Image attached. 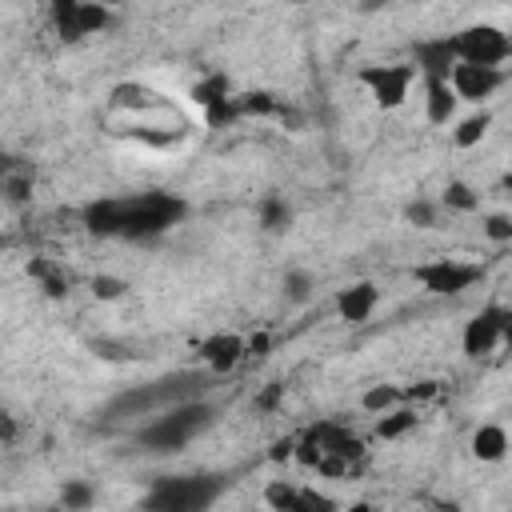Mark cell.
I'll use <instances>...</instances> for the list:
<instances>
[{
  "mask_svg": "<svg viewBox=\"0 0 512 512\" xmlns=\"http://www.w3.org/2000/svg\"><path fill=\"white\" fill-rule=\"evenodd\" d=\"M188 204L172 192H136V196H104L84 208V228L96 236H124V240H152L180 224Z\"/></svg>",
  "mask_w": 512,
  "mask_h": 512,
  "instance_id": "1",
  "label": "cell"
},
{
  "mask_svg": "<svg viewBox=\"0 0 512 512\" xmlns=\"http://www.w3.org/2000/svg\"><path fill=\"white\" fill-rule=\"evenodd\" d=\"M212 376L216 372H168V376H160L152 384H140V388L120 392L104 408V416H156V412H164V408H172L180 400L204 396L208 384H212Z\"/></svg>",
  "mask_w": 512,
  "mask_h": 512,
  "instance_id": "2",
  "label": "cell"
},
{
  "mask_svg": "<svg viewBox=\"0 0 512 512\" xmlns=\"http://www.w3.org/2000/svg\"><path fill=\"white\" fill-rule=\"evenodd\" d=\"M212 424V404L204 396L196 400H180L164 412H156L140 432H136V444L148 448V452H180L188 440H196L204 428Z\"/></svg>",
  "mask_w": 512,
  "mask_h": 512,
  "instance_id": "3",
  "label": "cell"
},
{
  "mask_svg": "<svg viewBox=\"0 0 512 512\" xmlns=\"http://www.w3.org/2000/svg\"><path fill=\"white\" fill-rule=\"evenodd\" d=\"M360 456H364V444L336 424H312L296 440V460L320 476H348Z\"/></svg>",
  "mask_w": 512,
  "mask_h": 512,
  "instance_id": "4",
  "label": "cell"
},
{
  "mask_svg": "<svg viewBox=\"0 0 512 512\" xmlns=\"http://www.w3.org/2000/svg\"><path fill=\"white\" fill-rule=\"evenodd\" d=\"M224 476H160L148 496L144 508H160V512H200L212 508L216 496L224 492Z\"/></svg>",
  "mask_w": 512,
  "mask_h": 512,
  "instance_id": "5",
  "label": "cell"
},
{
  "mask_svg": "<svg viewBox=\"0 0 512 512\" xmlns=\"http://www.w3.org/2000/svg\"><path fill=\"white\" fill-rule=\"evenodd\" d=\"M412 280H416L424 292H432V296H460L464 288H472V284L484 280V268H480V264H468V260L444 256V260L416 264V268H412Z\"/></svg>",
  "mask_w": 512,
  "mask_h": 512,
  "instance_id": "6",
  "label": "cell"
},
{
  "mask_svg": "<svg viewBox=\"0 0 512 512\" xmlns=\"http://www.w3.org/2000/svg\"><path fill=\"white\" fill-rule=\"evenodd\" d=\"M452 40H456V56L468 64H504L512 56V36L496 24H468Z\"/></svg>",
  "mask_w": 512,
  "mask_h": 512,
  "instance_id": "7",
  "label": "cell"
},
{
  "mask_svg": "<svg viewBox=\"0 0 512 512\" xmlns=\"http://www.w3.org/2000/svg\"><path fill=\"white\" fill-rule=\"evenodd\" d=\"M360 84L380 108H400L416 84V64H368L360 68Z\"/></svg>",
  "mask_w": 512,
  "mask_h": 512,
  "instance_id": "8",
  "label": "cell"
},
{
  "mask_svg": "<svg viewBox=\"0 0 512 512\" xmlns=\"http://www.w3.org/2000/svg\"><path fill=\"white\" fill-rule=\"evenodd\" d=\"M52 24L64 40H80L108 24V8L96 0H52Z\"/></svg>",
  "mask_w": 512,
  "mask_h": 512,
  "instance_id": "9",
  "label": "cell"
},
{
  "mask_svg": "<svg viewBox=\"0 0 512 512\" xmlns=\"http://www.w3.org/2000/svg\"><path fill=\"white\" fill-rule=\"evenodd\" d=\"M504 320H508V308H500V304L480 308V312L464 324V336H460L464 356H472V360L492 356V352L500 348V340H504Z\"/></svg>",
  "mask_w": 512,
  "mask_h": 512,
  "instance_id": "10",
  "label": "cell"
},
{
  "mask_svg": "<svg viewBox=\"0 0 512 512\" xmlns=\"http://www.w3.org/2000/svg\"><path fill=\"white\" fill-rule=\"evenodd\" d=\"M448 80H452V88H456L460 100L484 104V100L504 84V68H500V64H468V60H460Z\"/></svg>",
  "mask_w": 512,
  "mask_h": 512,
  "instance_id": "11",
  "label": "cell"
},
{
  "mask_svg": "<svg viewBox=\"0 0 512 512\" xmlns=\"http://www.w3.org/2000/svg\"><path fill=\"white\" fill-rule=\"evenodd\" d=\"M412 64H416V72L420 76H452V68L460 64V56H456V40L452 36H436V40H420L416 48H412Z\"/></svg>",
  "mask_w": 512,
  "mask_h": 512,
  "instance_id": "12",
  "label": "cell"
},
{
  "mask_svg": "<svg viewBox=\"0 0 512 512\" xmlns=\"http://www.w3.org/2000/svg\"><path fill=\"white\" fill-rule=\"evenodd\" d=\"M244 356H248V340H240V336H232V332H216V336H208V340L200 344V360H204L208 372H216V376L232 372Z\"/></svg>",
  "mask_w": 512,
  "mask_h": 512,
  "instance_id": "13",
  "label": "cell"
},
{
  "mask_svg": "<svg viewBox=\"0 0 512 512\" xmlns=\"http://www.w3.org/2000/svg\"><path fill=\"white\" fill-rule=\"evenodd\" d=\"M376 300H380L376 284H372V280H356V284H348V288L336 292V316L348 320V324H360V320L372 316Z\"/></svg>",
  "mask_w": 512,
  "mask_h": 512,
  "instance_id": "14",
  "label": "cell"
},
{
  "mask_svg": "<svg viewBox=\"0 0 512 512\" xmlns=\"http://www.w3.org/2000/svg\"><path fill=\"white\" fill-rule=\"evenodd\" d=\"M456 104H460V96H456L452 80H444V76H424V112H428L432 124H448V120L456 116Z\"/></svg>",
  "mask_w": 512,
  "mask_h": 512,
  "instance_id": "15",
  "label": "cell"
},
{
  "mask_svg": "<svg viewBox=\"0 0 512 512\" xmlns=\"http://www.w3.org/2000/svg\"><path fill=\"white\" fill-rule=\"evenodd\" d=\"M504 452H508V432L500 424H480L472 432V456L476 460L496 464V460H504Z\"/></svg>",
  "mask_w": 512,
  "mask_h": 512,
  "instance_id": "16",
  "label": "cell"
},
{
  "mask_svg": "<svg viewBox=\"0 0 512 512\" xmlns=\"http://www.w3.org/2000/svg\"><path fill=\"white\" fill-rule=\"evenodd\" d=\"M416 428V412L412 408H388V412H380V420H376V436L380 440H400L404 432H412Z\"/></svg>",
  "mask_w": 512,
  "mask_h": 512,
  "instance_id": "17",
  "label": "cell"
},
{
  "mask_svg": "<svg viewBox=\"0 0 512 512\" xmlns=\"http://www.w3.org/2000/svg\"><path fill=\"white\" fill-rule=\"evenodd\" d=\"M488 128H492V116L488 112H472L452 128V140H456V148H472V144H480L488 136Z\"/></svg>",
  "mask_w": 512,
  "mask_h": 512,
  "instance_id": "18",
  "label": "cell"
},
{
  "mask_svg": "<svg viewBox=\"0 0 512 512\" xmlns=\"http://www.w3.org/2000/svg\"><path fill=\"white\" fill-rule=\"evenodd\" d=\"M292 224V208H288V200H280V196H264L260 200V228L264 232H284Z\"/></svg>",
  "mask_w": 512,
  "mask_h": 512,
  "instance_id": "19",
  "label": "cell"
},
{
  "mask_svg": "<svg viewBox=\"0 0 512 512\" xmlns=\"http://www.w3.org/2000/svg\"><path fill=\"white\" fill-rule=\"evenodd\" d=\"M28 276H32V280H40V288H44L48 296H64V292H68V276H64L56 264L40 260V256L28 264Z\"/></svg>",
  "mask_w": 512,
  "mask_h": 512,
  "instance_id": "20",
  "label": "cell"
},
{
  "mask_svg": "<svg viewBox=\"0 0 512 512\" xmlns=\"http://www.w3.org/2000/svg\"><path fill=\"white\" fill-rule=\"evenodd\" d=\"M404 400V392L396 388V384H372L364 396H360V404H364V412H372V416H380V412H388V408H396Z\"/></svg>",
  "mask_w": 512,
  "mask_h": 512,
  "instance_id": "21",
  "label": "cell"
},
{
  "mask_svg": "<svg viewBox=\"0 0 512 512\" xmlns=\"http://www.w3.org/2000/svg\"><path fill=\"white\" fill-rule=\"evenodd\" d=\"M300 492H304V488H296V484H288V480H272V484L264 488V504H272L276 512H300Z\"/></svg>",
  "mask_w": 512,
  "mask_h": 512,
  "instance_id": "22",
  "label": "cell"
},
{
  "mask_svg": "<svg viewBox=\"0 0 512 512\" xmlns=\"http://www.w3.org/2000/svg\"><path fill=\"white\" fill-rule=\"evenodd\" d=\"M224 96H228V76H220V72L204 76V80L192 88V100H196L200 108H212V104H220Z\"/></svg>",
  "mask_w": 512,
  "mask_h": 512,
  "instance_id": "23",
  "label": "cell"
},
{
  "mask_svg": "<svg viewBox=\"0 0 512 512\" xmlns=\"http://www.w3.org/2000/svg\"><path fill=\"white\" fill-rule=\"evenodd\" d=\"M444 204H448V208H456V212H476V208H480V196H476L468 184L452 180V184L444 188Z\"/></svg>",
  "mask_w": 512,
  "mask_h": 512,
  "instance_id": "24",
  "label": "cell"
},
{
  "mask_svg": "<svg viewBox=\"0 0 512 512\" xmlns=\"http://www.w3.org/2000/svg\"><path fill=\"white\" fill-rule=\"evenodd\" d=\"M284 296H288L292 304H304V300L312 296V276H308L304 268H288V272H284Z\"/></svg>",
  "mask_w": 512,
  "mask_h": 512,
  "instance_id": "25",
  "label": "cell"
},
{
  "mask_svg": "<svg viewBox=\"0 0 512 512\" xmlns=\"http://www.w3.org/2000/svg\"><path fill=\"white\" fill-rule=\"evenodd\" d=\"M92 500H96L92 484H84V480H64V488H60V504H64V508H88Z\"/></svg>",
  "mask_w": 512,
  "mask_h": 512,
  "instance_id": "26",
  "label": "cell"
},
{
  "mask_svg": "<svg viewBox=\"0 0 512 512\" xmlns=\"http://www.w3.org/2000/svg\"><path fill=\"white\" fill-rule=\"evenodd\" d=\"M404 220L416 224V228H432V224H436V204H428V200H412V204L404 208Z\"/></svg>",
  "mask_w": 512,
  "mask_h": 512,
  "instance_id": "27",
  "label": "cell"
},
{
  "mask_svg": "<svg viewBox=\"0 0 512 512\" xmlns=\"http://www.w3.org/2000/svg\"><path fill=\"white\" fill-rule=\"evenodd\" d=\"M124 280L120 276H92V296L96 300H116V296H124Z\"/></svg>",
  "mask_w": 512,
  "mask_h": 512,
  "instance_id": "28",
  "label": "cell"
},
{
  "mask_svg": "<svg viewBox=\"0 0 512 512\" xmlns=\"http://www.w3.org/2000/svg\"><path fill=\"white\" fill-rule=\"evenodd\" d=\"M332 508H336L332 496H324V492H316V488H304V492H300V512H332Z\"/></svg>",
  "mask_w": 512,
  "mask_h": 512,
  "instance_id": "29",
  "label": "cell"
},
{
  "mask_svg": "<svg viewBox=\"0 0 512 512\" xmlns=\"http://www.w3.org/2000/svg\"><path fill=\"white\" fill-rule=\"evenodd\" d=\"M484 236L496 240V244H508L512 240V216H488L484 220Z\"/></svg>",
  "mask_w": 512,
  "mask_h": 512,
  "instance_id": "30",
  "label": "cell"
},
{
  "mask_svg": "<svg viewBox=\"0 0 512 512\" xmlns=\"http://www.w3.org/2000/svg\"><path fill=\"white\" fill-rule=\"evenodd\" d=\"M280 400H284V384H268V388H260V392H256V400H252V404H256V412H272Z\"/></svg>",
  "mask_w": 512,
  "mask_h": 512,
  "instance_id": "31",
  "label": "cell"
},
{
  "mask_svg": "<svg viewBox=\"0 0 512 512\" xmlns=\"http://www.w3.org/2000/svg\"><path fill=\"white\" fill-rule=\"evenodd\" d=\"M4 188H8V200H12V204H24V200H28V180L8 176V184H4Z\"/></svg>",
  "mask_w": 512,
  "mask_h": 512,
  "instance_id": "32",
  "label": "cell"
},
{
  "mask_svg": "<svg viewBox=\"0 0 512 512\" xmlns=\"http://www.w3.org/2000/svg\"><path fill=\"white\" fill-rule=\"evenodd\" d=\"M268 344H272V336H268V332H256V336L248 340V356H264Z\"/></svg>",
  "mask_w": 512,
  "mask_h": 512,
  "instance_id": "33",
  "label": "cell"
},
{
  "mask_svg": "<svg viewBox=\"0 0 512 512\" xmlns=\"http://www.w3.org/2000/svg\"><path fill=\"white\" fill-rule=\"evenodd\" d=\"M288 456H296V440H276L272 444V460H288Z\"/></svg>",
  "mask_w": 512,
  "mask_h": 512,
  "instance_id": "34",
  "label": "cell"
},
{
  "mask_svg": "<svg viewBox=\"0 0 512 512\" xmlns=\"http://www.w3.org/2000/svg\"><path fill=\"white\" fill-rule=\"evenodd\" d=\"M432 392H436V380H424V384H416V388H412L408 396H412V400H416V396L424 400V396H432Z\"/></svg>",
  "mask_w": 512,
  "mask_h": 512,
  "instance_id": "35",
  "label": "cell"
},
{
  "mask_svg": "<svg viewBox=\"0 0 512 512\" xmlns=\"http://www.w3.org/2000/svg\"><path fill=\"white\" fill-rule=\"evenodd\" d=\"M500 348H508V356H512V312H508V320H504V340H500Z\"/></svg>",
  "mask_w": 512,
  "mask_h": 512,
  "instance_id": "36",
  "label": "cell"
},
{
  "mask_svg": "<svg viewBox=\"0 0 512 512\" xmlns=\"http://www.w3.org/2000/svg\"><path fill=\"white\" fill-rule=\"evenodd\" d=\"M388 0H360V12H376V8H384Z\"/></svg>",
  "mask_w": 512,
  "mask_h": 512,
  "instance_id": "37",
  "label": "cell"
},
{
  "mask_svg": "<svg viewBox=\"0 0 512 512\" xmlns=\"http://www.w3.org/2000/svg\"><path fill=\"white\" fill-rule=\"evenodd\" d=\"M96 4H104V8H116V4H120V0H96Z\"/></svg>",
  "mask_w": 512,
  "mask_h": 512,
  "instance_id": "38",
  "label": "cell"
},
{
  "mask_svg": "<svg viewBox=\"0 0 512 512\" xmlns=\"http://www.w3.org/2000/svg\"><path fill=\"white\" fill-rule=\"evenodd\" d=\"M288 4H308V0H288Z\"/></svg>",
  "mask_w": 512,
  "mask_h": 512,
  "instance_id": "39",
  "label": "cell"
}]
</instances>
